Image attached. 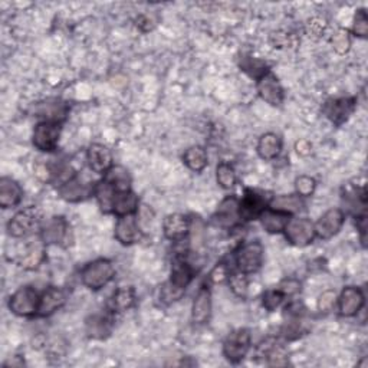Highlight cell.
Wrapping results in <instances>:
<instances>
[{"mask_svg":"<svg viewBox=\"0 0 368 368\" xmlns=\"http://www.w3.org/2000/svg\"><path fill=\"white\" fill-rule=\"evenodd\" d=\"M270 199L272 197H268L266 193H263V192L246 189L242 199H239L240 200L242 222L259 219L261 213L269 207Z\"/></svg>","mask_w":368,"mask_h":368,"instance_id":"8fae6325","label":"cell"},{"mask_svg":"<svg viewBox=\"0 0 368 368\" xmlns=\"http://www.w3.org/2000/svg\"><path fill=\"white\" fill-rule=\"evenodd\" d=\"M270 42L275 48H285V46L291 43V35L286 32H281V31L273 32L270 35Z\"/></svg>","mask_w":368,"mask_h":368,"instance_id":"c3c4849f","label":"cell"},{"mask_svg":"<svg viewBox=\"0 0 368 368\" xmlns=\"http://www.w3.org/2000/svg\"><path fill=\"white\" fill-rule=\"evenodd\" d=\"M216 181L219 186L224 190H230L235 187V184L238 181V174L235 167L227 163V161H222L216 167Z\"/></svg>","mask_w":368,"mask_h":368,"instance_id":"d590c367","label":"cell"},{"mask_svg":"<svg viewBox=\"0 0 368 368\" xmlns=\"http://www.w3.org/2000/svg\"><path fill=\"white\" fill-rule=\"evenodd\" d=\"M114 328V314L107 309L104 314H92L85 321V332L92 339H105Z\"/></svg>","mask_w":368,"mask_h":368,"instance_id":"ffe728a7","label":"cell"},{"mask_svg":"<svg viewBox=\"0 0 368 368\" xmlns=\"http://www.w3.org/2000/svg\"><path fill=\"white\" fill-rule=\"evenodd\" d=\"M252 348V334L246 328H238L230 332L223 341V355L232 362H242Z\"/></svg>","mask_w":368,"mask_h":368,"instance_id":"5b68a950","label":"cell"},{"mask_svg":"<svg viewBox=\"0 0 368 368\" xmlns=\"http://www.w3.org/2000/svg\"><path fill=\"white\" fill-rule=\"evenodd\" d=\"M193 278H194L193 266L186 261V258L176 256L171 265L170 279L163 288H161L160 292L161 302L170 305L178 301L183 293L186 292L187 286L192 284Z\"/></svg>","mask_w":368,"mask_h":368,"instance_id":"6da1fadb","label":"cell"},{"mask_svg":"<svg viewBox=\"0 0 368 368\" xmlns=\"http://www.w3.org/2000/svg\"><path fill=\"white\" fill-rule=\"evenodd\" d=\"M115 276V268L108 259H97L86 263L81 269V282L91 291L105 288Z\"/></svg>","mask_w":368,"mask_h":368,"instance_id":"3957f363","label":"cell"},{"mask_svg":"<svg viewBox=\"0 0 368 368\" xmlns=\"http://www.w3.org/2000/svg\"><path fill=\"white\" fill-rule=\"evenodd\" d=\"M227 282H229L230 289H232V292L238 298H246L247 296V292H249V279H247V275L246 273H242V272L230 273Z\"/></svg>","mask_w":368,"mask_h":368,"instance_id":"74e56055","label":"cell"},{"mask_svg":"<svg viewBox=\"0 0 368 368\" xmlns=\"http://www.w3.org/2000/svg\"><path fill=\"white\" fill-rule=\"evenodd\" d=\"M316 190V180L311 176H299L295 180V192L298 196L311 197Z\"/></svg>","mask_w":368,"mask_h":368,"instance_id":"ab89813d","label":"cell"},{"mask_svg":"<svg viewBox=\"0 0 368 368\" xmlns=\"http://www.w3.org/2000/svg\"><path fill=\"white\" fill-rule=\"evenodd\" d=\"M138 206H140V199H138V196L132 190L117 193L112 204V215L117 217L135 215Z\"/></svg>","mask_w":368,"mask_h":368,"instance_id":"f546056e","label":"cell"},{"mask_svg":"<svg viewBox=\"0 0 368 368\" xmlns=\"http://www.w3.org/2000/svg\"><path fill=\"white\" fill-rule=\"evenodd\" d=\"M285 299H286V296L278 288H275V289H269L263 293L262 304L268 312H273L278 308H281V305L285 302Z\"/></svg>","mask_w":368,"mask_h":368,"instance_id":"f35d334b","label":"cell"},{"mask_svg":"<svg viewBox=\"0 0 368 368\" xmlns=\"http://www.w3.org/2000/svg\"><path fill=\"white\" fill-rule=\"evenodd\" d=\"M258 85V94L259 97L269 105L272 107H281L285 98L284 88L279 82V79L276 78L270 71L266 72L261 79L256 81Z\"/></svg>","mask_w":368,"mask_h":368,"instance_id":"e0dca14e","label":"cell"},{"mask_svg":"<svg viewBox=\"0 0 368 368\" xmlns=\"http://www.w3.org/2000/svg\"><path fill=\"white\" fill-rule=\"evenodd\" d=\"M86 161L89 169L95 174H105L114 166L111 150L104 144H91L86 150Z\"/></svg>","mask_w":368,"mask_h":368,"instance_id":"44dd1931","label":"cell"},{"mask_svg":"<svg viewBox=\"0 0 368 368\" xmlns=\"http://www.w3.org/2000/svg\"><path fill=\"white\" fill-rule=\"evenodd\" d=\"M61 125L54 123L40 121L35 125L32 134V144L42 153H54L61 140Z\"/></svg>","mask_w":368,"mask_h":368,"instance_id":"ba28073f","label":"cell"},{"mask_svg":"<svg viewBox=\"0 0 368 368\" xmlns=\"http://www.w3.org/2000/svg\"><path fill=\"white\" fill-rule=\"evenodd\" d=\"M58 192L65 201L78 203L89 199L91 196H94L95 184L75 174L72 178H69L68 181L61 184L58 187Z\"/></svg>","mask_w":368,"mask_h":368,"instance_id":"9c48e42d","label":"cell"},{"mask_svg":"<svg viewBox=\"0 0 368 368\" xmlns=\"http://www.w3.org/2000/svg\"><path fill=\"white\" fill-rule=\"evenodd\" d=\"M114 238L124 246H131L143 239V230L135 215L121 216L114 227Z\"/></svg>","mask_w":368,"mask_h":368,"instance_id":"5bb4252c","label":"cell"},{"mask_svg":"<svg viewBox=\"0 0 368 368\" xmlns=\"http://www.w3.org/2000/svg\"><path fill=\"white\" fill-rule=\"evenodd\" d=\"M357 101L353 97H341L328 100L322 107V114L337 127L347 123L355 111Z\"/></svg>","mask_w":368,"mask_h":368,"instance_id":"7c38bea8","label":"cell"},{"mask_svg":"<svg viewBox=\"0 0 368 368\" xmlns=\"http://www.w3.org/2000/svg\"><path fill=\"white\" fill-rule=\"evenodd\" d=\"M163 233L171 242H181L190 233V219L183 213L167 215L163 220Z\"/></svg>","mask_w":368,"mask_h":368,"instance_id":"7402d4cb","label":"cell"},{"mask_svg":"<svg viewBox=\"0 0 368 368\" xmlns=\"http://www.w3.org/2000/svg\"><path fill=\"white\" fill-rule=\"evenodd\" d=\"M305 207L304 199L301 196L295 194H279L273 196L269 201V209L285 213L288 216L298 215L299 212H302Z\"/></svg>","mask_w":368,"mask_h":368,"instance_id":"484cf974","label":"cell"},{"mask_svg":"<svg viewBox=\"0 0 368 368\" xmlns=\"http://www.w3.org/2000/svg\"><path fill=\"white\" fill-rule=\"evenodd\" d=\"M353 33L362 39L368 36V17L364 9H358L355 12L354 22H353Z\"/></svg>","mask_w":368,"mask_h":368,"instance_id":"b9f144b4","label":"cell"},{"mask_svg":"<svg viewBox=\"0 0 368 368\" xmlns=\"http://www.w3.org/2000/svg\"><path fill=\"white\" fill-rule=\"evenodd\" d=\"M137 26L140 28L143 32H148V31L153 29L154 23H153V20H151V17H148L147 15H141L140 17L137 19Z\"/></svg>","mask_w":368,"mask_h":368,"instance_id":"f907efd6","label":"cell"},{"mask_svg":"<svg viewBox=\"0 0 368 368\" xmlns=\"http://www.w3.org/2000/svg\"><path fill=\"white\" fill-rule=\"evenodd\" d=\"M337 299H338V295H337L335 291H332V289L324 291V292H322L319 295V298H318V302H316L318 309L321 312H330V311H332V308L337 304Z\"/></svg>","mask_w":368,"mask_h":368,"instance_id":"7bdbcfd3","label":"cell"},{"mask_svg":"<svg viewBox=\"0 0 368 368\" xmlns=\"http://www.w3.org/2000/svg\"><path fill=\"white\" fill-rule=\"evenodd\" d=\"M213 222L216 226L222 229H233L242 223L240 216V200L236 196L224 197L213 216Z\"/></svg>","mask_w":368,"mask_h":368,"instance_id":"30bf717a","label":"cell"},{"mask_svg":"<svg viewBox=\"0 0 368 368\" xmlns=\"http://www.w3.org/2000/svg\"><path fill=\"white\" fill-rule=\"evenodd\" d=\"M212 309H213L212 292H210L209 286L203 285L197 291L193 305H192V319H193L194 324H199V325L207 324V322L210 321Z\"/></svg>","mask_w":368,"mask_h":368,"instance_id":"603a6c76","label":"cell"},{"mask_svg":"<svg viewBox=\"0 0 368 368\" xmlns=\"http://www.w3.org/2000/svg\"><path fill=\"white\" fill-rule=\"evenodd\" d=\"M295 151H296L298 155L308 157L312 153V144H311V141H308V140H305V138H302V140H298L295 143Z\"/></svg>","mask_w":368,"mask_h":368,"instance_id":"681fc988","label":"cell"},{"mask_svg":"<svg viewBox=\"0 0 368 368\" xmlns=\"http://www.w3.org/2000/svg\"><path fill=\"white\" fill-rule=\"evenodd\" d=\"M65 302H66L65 292L58 286H49L40 295L38 316L46 318V316L54 315L56 311H59L65 305Z\"/></svg>","mask_w":368,"mask_h":368,"instance_id":"cb8c5ba5","label":"cell"},{"mask_svg":"<svg viewBox=\"0 0 368 368\" xmlns=\"http://www.w3.org/2000/svg\"><path fill=\"white\" fill-rule=\"evenodd\" d=\"M327 28V20L322 19V17H312L308 23V33L309 36H314V38H318L321 36L322 33H324Z\"/></svg>","mask_w":368,"mask_h":368,"instance_id":"7dc6e473","label":"cell"},{"mask_svg":"<svg viewBox=\"0 0 368 368\" xmlns=\"http://www.w3.org/2000/svg\"><path fill=\"white\" fill-rule=\"evenodd\" d=\"M265 258V249L259 240H252L242 245L235 253V263L239 272L252 275L256 273L262 265Z\"/></svg>","mask_w":368,"mask_h":368,"instance_id":"277c9868","label":"cell"},{"mask_svg":"<svg viewBox=\"0 0 368 368\" xmlns=\"http://www.w3.org/2000/svg\"><path fill=\"white\" fill-rule=\"evenodd\" d=\"M230 273H232V272H230V268L224 262H220L210 270L209 281L212 284H222V282L229 279Z\"/></svg>","mask_w":368,"mask_h":368,"instance_id":"ee69618b","label":"cell"},{"mask_svg":"<svg viewBox=\"0 0 368 368\" xmlns=\"http://www.w3.org/2000/svg\"><path fill=\"white\" fill-rule=\"evenodd\" d=\"M284 235L291 245L298 247L311 245L316 238L315 226L307 217H289L284 229Z\"/></svg>","mask_w":368,"mask_h":368,"instance_id":"52a82bcc","label":"cell"},{"mask_svg":"<svg viewBox=\"0 0 368 368\" xmlns=\"http://www.w3.org/2000/svg\"><path fill=\"white\" fill-rule=\"evenodd\" d=\"M337 302H338L339 314L345 318H351L355 316L362 309L365 304V295L357 286H345L341 291Z\"/></svg>","mask_w":368,"mask_h":368,"instance_id":"ac0fdd59","label":"cell"},{"mask_svg":"<svg viewBox=\"0 0 368 368\" xmlns=\"http://www.w3.org/2000/svg\"><path fill=\"white\" fill-rule=\"evenodd\" d=\"M104 180L109 183L115 192L123 193L131 190V176L124 166H112L105 174Z\"/></svg>","mask_w":368,"mask_h":368,"instance_id":"d6a6232c","label":"cell"},{"mask_svg":"<svg viewBox=\"0 0 368 368\" xmlns=\"http://www.w3.org/2000/svg\"><path fill=\"white\" fill-rule=\"evenodd\" d=\"M137 301L135 289L132 286H120L112 293L108 302V311L115 314H123L134 307Z\"/></svg>","mask_w":368,"mask_h":368,"instance_id":"4316f807","label":"cell"},{"mask_svg":"<svg viewBox=\"0 0 368 368\" xmlns=\"http://www.w3.org/2000/svg\"><path fill=\"white\" fill-rule=\"evenodd\" d=\"M35 115L45 123L62 124L69 115V105L58 98L46 100L35 105Z\"/></svg>","mask_w":368,"mask_h":368,"instance_id":"2e32d148","label":"cell"},{"mask_svg":"<svg viewBox=\"0 0 368 368\" xmlns=\"http://www.w3.org/2000/svg\"><path fill=\"white\" fill-rule=\"evenodd\" d=\"M45 247H46V245L42 242L40 238L36 240L28 242L17 253V256H16L17 265L25 270L38 269L46 259V249Z\"/></svg>","mask_w":368,"mask_h":368,"instance_id":"9a60e30c","label":"cell"},{"mask_svg":"<svg viewBox=\"0 0 368 368\" xmlns=\"http://www.w3.org/2000/svg\"><path fill=\"white\" fill-rule=\"evenodd\" d=\"M278 289H279L286 298H291V296H295V295H298L299 292H301V282H299V281L295 279V278H288V279H284V281L278 285Z\"/></svg>","mask_w":368,"mask_h":368,"instance_id":"f6af8a7d","label":"cell"},{"mask_svg":"<svg viewBox=\"0 0 368 368\" xmlns=\"http://www.w3.org/2000/svg\"><path fill=\"white\" fill-rule=\"evenodd\" d=\"M342 200L347 206L348 212L354 219L367 216V190L365 187H351L347 189L342 196Z\"/></svg>","mask_w":368,"mask_h":368,"instance_id":"83f0119b","label":"cell"},{"mask_svg":"<svg viewBox=\"0 0 368 368\" xmlns=\"http://www.w3.org/2000/svg\"><path fill=\"white\" fill-rule=\"evenodd\" d=\"M40 295L32 286H22L13 292L8 301L9 311L16 316L29 318L38 315Z\"/></svg>","mask_w":368,"mask_h":368,"instance_id":"8992f818","label":"cell"},{"mask_svg":"<svg viewBox=\"0 0 368 368\" xmlns=\"http://www.w3.org/2000/svg\"><path fill=\"white\" fill-rule=\"evenodd\" d=\"M344 223H345L344 210L339 209V207H332V209L327 210L324 215H322L316 220V223H314L315 235L322 240H330L339 233Z\"/></svg>","mask_w":368,"mask_h":368,"instance_id":"4fadbf2b","label":"cell"},{"mask_svg":"<svg viewBox=\"0 0 368 368\" xmlns=\"http://www.w3.org/2000/svg\"><path fill=\"white\" fill-rule=\"evenodd\" d=\"M331 43H332L334 51L338 55L348 54L350 49H351V35H350V32L347 29L339 28V29H337L334 32Z\"/></svg>","mask_w":368,"mask_h":368,"instance_id":"8d00e7d4","label":"cell"},{"mask_svg":"<svg viewBox=\"0 0 368 368\" xmlns=\"http://www.w3.org/2000/svg\"><path fill=\"white\" fill-rule=\"evenodd\" d=\"M117 193L118 192H115V189L104 178L95 184L94 196L98 201V206H100V209L102 213H105V215L112 213V204H114V199H115V196H117Z\"/></svg>","mask_w":368,"mask_h":368,"instance_id":"836d02e7","label":"cell"},{"mask_svg":"<svg viewBox=\"0 0 368 368\" xmlns=\"http://www.w3.org/2000/svg\"><path fill=\"white\" fill-rule=\"evenodd\" d=\"M23 199V189L12 177L0 178V207L2 209H13L19 206Z\"/></svg>","mask_w":368,"mask_h":368,"instance_id":"d4e9b609","label":"cell"},{"mask_svg":"<svg viewBox=\"0 0 368 368\" xmlns=\"http://www.w3.org/2000/svg\"><path fill=\"white\" fill-rule=\"evenodd\" d=\"M258 155L265 161H272L278 158L282 151V138L275 132L263 134L256 146Z\"/></svg>","mask_w":368,"mask_h":368,"instance_id":"f1b7e54d","label":"cell"},{"mask_svg":"<svg viewBox=\"0 0 368 368\" xmlns=\"http://www.w3.org/2000/svg\"><path fill=\"white\" fill-rule=\"evenodd\" d=\"M183 163L189 170L194 173H201L207 164H209V157L207 151L201 146H192L183 154Z\"/></svg>","mask_w":368,"mask_h":368,"instance_id":"1f68e13d","label":"cell"},{"mask_svg":"<svg viewBox=\"0 0 368 368\" xmlns=\"http://www.w3.org/2000/svg\"><path fill=\"white\" fill-rule=\"evenodd\" d=\"M305 314H307V308L299 301H292L285 307V315H288L289 319H302Z\"/></svg>","mask_w":368,"mask_h":368,"instance_id":"bcb514c9","label":"cell"},{"mask_svg":"<svg viewBox=\"0 0 368 368\" xmlns=\"http://www.w3.org/2000/svg\"><path fill=\"white\" fill-rule=\"evenodd\" d=\"M43 213L38 206H28L16 212L6 224L8 235L13 239H28L40 232Z\"/></svg>","mask_w":368,"mask_h":368,"instance_id":"7a4b0ae2","label":"cell"},{"mask_svg":"<svg viewBox=\"0 0 368 368\" xmlns=\"http://www.w3.org/2000/svg\"><path fill=\"white\" fill-rule=\"evenodd\" d=\"M240 69L253 79H261L266 72H269V66L265 61L253 56H243L240 59Z\"/></svg>","mask_w":368,"mask_h":368,"instance_id":"e575fe53","label":"cell"},{"mask_svg":"<svg viewBox=\"0 0 368 368\" xmlns=\"http://www.w3.org/2000/svg\"><path fill=\"white\" fill-rule=\"evenodd\" d=\"M66 235H68V222L63 216H52L49 219H46L39 232V238L46 246L61 245L65 240Z\"/></svg>","mask_w":368,"mask_h":368,"instance_id":"d6986e66","label":"cell"},{"mask_svg":"<svg viewBox=\"0 0 368 368\" xmlns=\"http://www.w3.org/2000/svg\"><path fill=\"white\" fill-rule=\"evenodd\" d=\"M304 334H307V330L304 328L301 319H289L285 324V327L282 328V335L288 341L301 338Z\"/></svg>","mask_w":368,"mask_h":368,"instance_id":"60d3db41","label":"cell"},{"mask_svg":"<svg viewBox=\"0 0 368 368\" xmlns=\"http://www.w3.org/2000/svg\"><path fill=\"white\" fill-rule=\"evenodd\" d=\"M289 216L281 212H276L272 209H265L261 216H259V222L262 224V227L265 229V232L270 233V235H278V233H284V229L286 226Z\"/></svg>","mask_w":368,"mask_h":368,"instance_id":"4dcf8cb0","label":"cell"}]
</instances>
